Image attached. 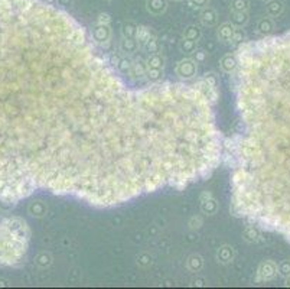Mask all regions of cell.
Listing matches in <instances>:
<instances>
[{
	"instance_id": "cell-35",
	"label": "cell",
	"mask_w": 290,
	"mask_h": 289,
	"mask_svg": "<svg viewBox=\"0 0 290 289\" xmlns=\"http://www.w3.org/2000/svg\"><path fill=\"white\" fill-rule=\"evenodd\" d=\"M191 58H193V59L196 61V64H201V62H204V61L207 59V52L202 51V49H196Z\"/></svg>"
},
{
	"instance_id": "cell-19",
	"label": "cell",
	"mask_w": 290,
	"mask_h": 289,
	"mask_svg": "<svg viewBox=\"0 0 290 289\" xmlns=\"http://www.w3.org/2000/svg\"><path fill=\"white\" fill-rule=\"evenodd\" d=\"M249 12H232L231 13V22L235 28H243L249 23Z\"/></svg>"
},
{
	"instance_id": "cell-15",
	"label": "cell",
	"mask_w": 290,
	"mask_h": 289,
	"mask_svg": "<svg viewBox=\"0 0 290 289\" xmlns=\"http://www.w3.org/2000/svg\"><path fill=\"white\" fill-rule=\"evenodd\" d=\"M202 268H204V257L201 254L193 253L186 259V269L191 273H198L202 270Z\"/></svg>"
},
{
	"instance_id": "cell-5",
	"label": "cell",
	"mask_w": 290,
	"mask_h": 289,
	"mask_svg": "<svg viewBox=\"0 0 290 289\" xmlns=\"http://www.w3.org/2000/svg\"><path fill=\"white\" fill-rule=\"evenodd\" d=\"M277 276V265L271 260H264L257 269V282H267Z\"/></svg>"
},
{
	"instance_id": "cell-42",
	"label": "cell",
	"mask_w": 290,
	"mask_h": 289,
	"mask_svg": "<svg viewBox=\"0 0 290 289\" xmlns=\"http://www.w3.org/2000/svg\"><path fill=\"white\" fill-rule=\"evenodd\" d=\"M174 1H181V0H174Z\"/></svg>"
},
{
	"instance_id": "cell-8",
	"label": "cell",
	"mask_w": 290,
	"mask_h": 289,
	"mask_svg": "<svg viewBox=\"0 0 290 289\" xmlns=\"http://www.w3.org/2000/svg\"><path fill=\"white\" fill-rule=\"evenodd\" d=\"M199 20H201V23H202L204 26L211 28V26H215V25L218 23V13H217V10H215L214 7L207 6V7L201 9Z\"/></svg>"
},
{
	"instance_id": "cell-27",
	"label": "cell",
	"mask_w": 290,
	"mask_h": 289,
	"mask_svg": "<svg viewBox=\"0 0 290 289\" xmlns=\"http://www.w3.org/2000/svg\"><path fill=\"white\" fill-rule=\"evenodd\" d=\"M146 81L150 84L163 81V70H147L146 71Z\"/></svg>"
},
{
	"instance_id": "cell-21",
	"label": "cell",
	"mask_w": 290,
	"mask_h": 289,
	"mask_svg": "<svg viewBox=\"0 0 290 289\" xmlns=\"http://www.w3.org/2000/svg\"><path fill=\"white\" fill-rule=\"evenodd\" d=\"M196 49H198V42L191 41V39L182 38L181 43H179V51H181L183 55H192Z\"/></svg>"
},
{
	"instance_id": "cell-18",
	"label": "cell",
	"mask_w": 290,
	"mask_h": 289,
	"mask_svg": "<svg viewBox=\"0 0 290 289\" xmlns=\"http://www.w3.org/2000/svg\"><path fill=\"white\" fill-rule=\"evenodd\" d=\"M201 37H202V29L198 25L186 26L185 31H183V35H182V38L191 39V41H195V42H198L201 39Z\"/></svg>"
},
{
	"instance_id": "cell-1",
	"label": "cell",
	"mask_w": 290,
	"mask_h": 289,
	"mask_svg": "<svg viewBox=\"0 0 290 289\" xmlns=\"http://www.w3.org/2000/svg\"><path fill=\"white\" fill-rule=\"evenodd\" d=\"M202 78L127 84L46 0H0V201L35 193L109 208L183 190L222 158Z\"/></svg>"
},
{
	"instance_id": "cell-6",
	"label": "cell",
	"mask_w": 290,
	"mask_h": 289,
	"mask_svg": "<svg viewBox=\"0 0 290 289\" xmlns=\"http://www.w3.org/2000/svg\"><path fill=\"white\" fill-rule=\"evenodd\" d=\"M146 64L145 61H142L140 58H137L133 61V65H132V70H130V74H129V78L136 83V84H146Z\"/></svg>"
},
{
	"instance_id": "cell-32",
	"label": "cell",
	"mask_w": 290,
	"mask_h": 289,
	"mask_svg": "<svg viewBox=\"0 0 290 289\" xmlns=\"http://www.w3.org/2000/svg\"><path fill=\"white\" fill-rule=\"evenodd\" d=\"M188 226H189V229H191V230H199V229H201V226H202V218H201V217L193 215V217H191V220H189Z\"/></svg>"
},
{
	"instance_id": "cell-34",
	"label": "cell",
	"mask_w": 290,
	"mask_h": 289,
	"mask_svg": "<svg viewBox=\"0 0 290 289\" xmlns=\"http://www.w3.org/2000/svg\"><path fill=\"white\" fill-rule=\"evenodd\" d=\"M96 25H111V16L109 13H100L97 16Z\"/></svg>"
},
{
	"instance_id": "cell-7",
	"label": "cell",
	"mask_w": 290,
	"mask_h": 289,
	"mask_svg": "<svg viewBox=\"0 0 290 289\" xmlns=\"http://www.w3.org/2000/svg\"><path fill=\"white\" fill-rule=\"evenodd\" d=\"M218 208H219L218 201L214 198L211 194L204 193L201 195V211L204 212V214H207V215H214V214H217Z\"/></svg>"
},
{
	"instance_id": "cell-40",
	"label": "cell",
	"mask_w": 290,
	"mask_h": 289,
	"mask_svg": "<svg viewBox=\"0 0 290 289\" xmlns=\"http://www.w3.org/2000/svg\"><path fill=\"white\" fill-rule=\"evenodd\" d=\"M106 1H113V0H106Z\"/></svg>"
},
{
	"instance_id": "cell-2",
	"label": "cell",
	"mask_w": 290,
	"mask_h": 289,
	"mask_svg": "<svg viewBox=\"0 0 290 289\" xmlns=\"http://www.w3.org/2000/svg\"><path fill=\"white\" fill-rule=\"evenodd\" d=\"M31 230L20 217L0 218V266H19L29 250Z\"/></svg>"
},
{
	"instance_id": "cell-9",
	"label": "cell",
	"mask_w": 290,
	"mask_h": 289,
	"mask_svg": "<svg viewBox=\"0 0 290 289\" xmlns=\"http://www.w3.org/2000/svg\"><path fill=\"white\" fill-rule=\"evenodd\" d=\"M166 9H168V0H146V10L153 16L163 15Z\"/></svg>"
},
{
	"instance_id": "cell-10",
	"label": "cell",
	"mask_w": 290,
	"mask_h": 289,
	"mask_svg": "<svg viewBox=\"0 0 290 289\" xmlns=\"http://www.w3.org/2000/svg\"><path fill=\"white\" fill-rule=\"evenodd\" d=\"M215 257H217V260L221 265H228V263H231L232 260H234V257H235V250H234V248H231V246L224 245V246H221L217 250Z\"/></svg>"
},
{
	"instance_id": "cell-38",
	"label": "cell",
	"mask_w": 290,
	"mask_h": 289,
	"mask_svg": "<svg viewBox=\"0 0 290 289\" xmlns=\"http://www.w3.org/2000/svg\"><path fill=\"white\" fill-rule=\"evenodd\" d=\"M71 0H57V3H59L61 6H67Z\"/></svg>"
},
{
	"instance_id": "cell-11",
	"label": "cell",
	"mask_w": 290,
	"mask_h": 289,
	"mask_svg": "<svg viewBox=\"0 0 290 289\" xmlns=\"http://www.w3.org/2000/svg\"><path fill=\"white\" fill-rule=\"evenodd\" d=\"M237 65H238V59L235 54H227L219 61V67L225 74H232L237 70Z\"/></svg>"
},
{
	"instance_id": "cell-41",
	"label": "cell",
	"mask_w": 290,
	"mask_h": 289,
	"mask_svg": "<svg viewBox=\"0 0 290 289\" xmlns=\"http://www.w3.org/2000/svg\"><path fill=\"white\" fill-rule=\"evenodd\" d=\"M263 1H270V0H263Z\"/></svg>"
},
{
	"instance_id": "cell-26",
	"label": "cell",
	"mask_w": 290,
	"mask_h": 289,
	"mask_svg": "<svg viewBox=\"0 0 290 289\" xmlns=\"http://www.w3.org/2000/svg\"><path fill=\"white\" fill-rule=\"evenodd\" d=\"M230 6L232 12H249L250 0H231Z\"/></svg>"
},
{
	"instance_id": "cell-23",
	"label": "cell",
	"mask_w": 290,
	"mask_h": 289,
	"mask_svg": "<svg viewBox=\"0 0 290 289\" xmlns=\"http://www.w3.org/2000/svg\"><path fill=\"white\" fill-rule=\"evenodd\" d=\"M48 211V207L45 206V203L43 201H34V203H31V206H29V212L34 215V217H43L45 214Z\"/></svg>"
},
{
	"instance_id": "cell-36",
	"label": "cell",
	"mask_w": 290,
	"mask_h": 289,
	"mask_svg": "<svg viewBox=\"0 0 290 289\" xmlns=\"http://www.w3.org/2000/svg\"><path fill=\"white\" fill-rule=\"evenodd\" d=\"M244 41V34H243V31L240 29V28H235V32H234V35H232L231 42H243Z\"/></svg>"
},
{
	"instance_id": "cell-4",
	"label": "cell",
	"mask_w": 290,
	"mask_h": 289,
	"mask_svg": "<svg viewBox=\"0 0 290 289\" xmlns=\"http://www.w3.org/2000/svg\"><path fill=\"white\" fill-rule=\"evenodd\" d=\"M111 37H113V31L110 25H96L91 32V38L94 41V43L101 49H107L110 46Z\"/></svg>"
},
{
	"instance_id": "cell-20",
	"label": "cell",
	"mask_w": 290,
	"mask_h": 289,
	"mask_svg": "<svg viewBox=\"0 0 290 289\" xmlns=\"http://www.w3.org/2000/svg\"><path fill=\"white\" fill-rule=\"evenodd\" d=\"M153 37V32L147 28V26H137V32H136V41L139 42L140 46H143L149 39Z\"/></svg>"
},
{
	"instance_id": "cell-12",
	"label": "cell",
	"mask_w": 290,
	"mask_h": 289,
	"mask_svg": "<svg viewBox=\"0 0 290 289\" xmlns=\"http://www.w3.org/2000/svg\"><path fill=\"white\" fill-rule=\"evenodd\" d=\"M234 32H235V26L231 22H225V23L219 25V28L217 29V38L221 42H231Z\"/></svg>"
},
{
	"instance_id": "cell-28",
	"label": "cell",
	"mask_w": 290,
	"mask_h": 289,
	"mask_svg": "<svg viewBox=\"0 0 290 289\" xmlns=\"http://www.w3.org/2000/svg\"><path fill=\"white\" fill-rule=\"evenodd\" d=\"M142 48H145L149 54H156V52H160V43H159V41L156 38L155 35L152 37V38L149 39Z\"/></svg>"
},
{
	"instance_id": "cell-13",
	"label": "cell",
	"mask_w": 290,
	"mask_h": 289,
	"mask_svg": "<svg viewBox=\"0 0 290 289\" xmlns=\"http://www.w3.org/2000/svg\"><path fill=\"white\" fill-rule=\"evenodd\" d=\"M139 48H140V45L135 38H121L120 41V51L123 54L133 55L136 52H139Z\"/></svg>"
},
{
	"instance_id": "cell-30",
	"label": "cell",
	"mask_w": 290,
	"mask_h": 289,
	"mask_svg": "<svg viewBox=\"0 0 290 289\" xmlns=\"http://www.w3.org/2000/svg\"><path fill=\"white\" fill-rule=\"evenodd\" d=\"M202 80L210 85V87H213V88H218V77L215 76V74H213V73H207L204 77H202Z\"/></svg>"
},
{
	"instance_id": "cell-24",
	"label": "cell",
	"mask_w": 290,
	"mask_h": 289,
	"mask_svg": "<svg viewBox=\"0 0 290 289\" xmlns=\"http://www.w3.org/2000/svg\"><path fill=\"white\" fill-rule=\"evenodd\" d=\"M273 29H274V22H273V19H271L270 16H269V18L260 19L258 20V23H257V31H258L260 34H263V35L270 34Z\"/></svg>"
},
{
	"instance_id": "cell-39",
	"label": "cell",
	"mask_w": 290,
	"mask_h": 289,
	"mask_svg": "<svg viewBox=\"0 0 290 289\" xmlns=\"http://www.w3.org/2000/svg\"><path fill=\"white\" fill-rule=\"evenodd\" d=\"M288 285H290V275L288 276Z\"/></svg>"
},
{
	"instance_id": "cell-16",
	"label": "cell",
	"mask_w": 290,
	"mask_h": 289,
	"mask_svg": "<svg viewBox=\"0 0 290 289\" xmlns=\"http://www.w3.org/2000/svg\"><path fill=\"white\" fill-rule=\"evenodd\" d=\"M285 10V4L282 0H270L266 4V13L270 18H277L282 15V12Z\"/></svg>"
},
{
	"instance_id": "cell-17",
	"label": "cell",
	"mask_w": 290,
	"mask_h": 289,
	"mask_svg": "<svg viewBox=\"0 0 290 289\" xmlns=\"http://www.w3.org/2000/svg\"><path fill=\"white\" fill-rule=\"evenodd\" d=\"M132 65H133V59H130L129 57L120 58L118 64L116 65V71L120 76H123V77H129L130 70H132Z\"/></svg>"
},
{
	"instance_id": "cell-14",
	"label": "cell",
	"mask_w": 290,
	"mask_h": 289,
	"mask_svg": "<svg viewBox=\"0 0 290 289\" xmlns=\"http://www.w3.org/2000/svg\"><path fill=\"white\" fill-rule=\"evenodd\" d=\"M145 64H146V68L147 70H163V67H165V57L160 52L149 54V57L145 61Z\"/></svg>"
},
{
	"instance_id": "cell-3",
	"label": "cell",
	"mask_w": 290,
	"mask_h": 289,
	"mask_svg": "<svg viewBox=\"0 0 290 289\" xmlns=\"http://www.w3.org/2000/svg\"><path fill=\"white\" fill-rule=\"evenodd\" d=\"M175 73H176L178 78H181L182 81H191L198 74V64L193 58H183L182 61L178 62Z\"/></svg>"
},
{
	"instance_id": "cell-37",
	"label": "cell",
	"mask_w": 290,
	"mask_h": 289,
	"mask_svg": "<svg viewBox=\"0 0 290 289\" xmlns=\"http://www.w3.org/2000/svg\"><path fill=\"white\" fill-rule=\"evenodd\" d=\"M150 256L149 254H140L139 257H137V263H140V265H143V266H147V265H150Z\"/></svg>"
},
{
	"instance_id": "cell-22",
	"label": "cell",
	"mask_w": 290,
	"mask_h": 289,
	"mask_svg": "<svg viewBox=\"0 0 290 289\" xmlns=\"http://www.w3.org/2000/svg\"><path fill=\"white\" fill-rule=\"evenodd\" d=\"M137 26L133 20H127L123 23L121 26V38H135L136 39V32H137Z\"/></svg>"
},
{
	"instance_id": "cell-31",
	"label": "cell",
	"mask_w": 290,
	"mask_h": 289,
	"mask_svg": "<svg viewBox=\"0 0 290 289\" xmlns=\"http://www.w3.org/2000/svg\"><path fill=\"white\" fill-rule=\"evenodd\" d=\"M277 273L279 275H282V276H285V278H288L290 275V262L289 260H285V262H282L279 266H277Z\"/></svg>"
},
{
	"instance_id": "cell-29",
	"label": "cell",
	"mask_w": 290,
	"mask_h": 289,
	"mask_svg": "<svg viewBox=\"0 0 290 289\" xmlns=\"http://www.w3.org/2000/svg\"><path fill=\"white\" fill-rule=\"evenodd\" d=\"M243 237H244L247 242L253 243V242H255V240H257V237H258V233H257V230H255L253 226H249V227L244 230V233H243Z\"/></svg>"
},
{
	"instance_id": "cell-25",
	"label": "cell",
	"mask_w": 290,
	"mask_h": 289,
	"mask_svg": "<svg viewBox=\"0 0 290 289\" xmlns=\"http://www.w3.org/2000/svg\"><path fill=\"white\" fill-rule=\"evenodd\" d=\"M35 262H36V265H38L39 268H49L52 265V262H54V257H52V254L49 251H40L36 256Z\"/></svg>"
},
{
	"instance_id": "cell-33",
	"label": "cell",
	"mask_w": 290,
	"mask_h": 289,
	"mask_svg": "<svg viewBox=\"0 0 290 289\" xmlns=\"http://www.w3.org/2000/svg\"><path fill=\"white\" fill-rule=\"evenodd\" d=\"M188 3L193 9H204L210 4V0H188Z\"/></svg>"
}]
</instances>
